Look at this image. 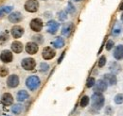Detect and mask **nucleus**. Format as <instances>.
Wrapping results in <instances>:
<instances>
[{"label": "nucleus", "mask_w": 123, "mask_h": 116, "mask_svg": "<svg viewBox=\"0 0 123 116\" xmlns=\"http://www.w3.org/2000/svg\"><path fill=\"white\" fill-rule=\"evenodd\" d=\"M104 96L100 92H95L91 96V103L92 108L96 110H99L104 106Z\"/></svg>", "instance_id": "nucleus-1"}, {"label": "nucleus", "mask_w": 123, "mask_h": 116, "mask_svg": "<svg viewBox=\"0 0 123 116\" xmlns=\"http://www.w3.org/2000/svg\"><path fill=\"white\" fill-rule=\"evenodd\" d=\"M41 85V80L37 75H31L27 78L26 86L30 89V91H36Z\"/></svg>", "instance_id": "nucleus-2"}, {"label": "nucleus", "mask_w": 123, "mask_h": 116, "mask_svg": "<svg viewBox=\"0 0 123 116\" xmlns=\"http://www.w3.org/2000/svg\"><path fill=\"white\" fill-rule=\"evenodd\" d=\"M24 7L25 10L29 12H36L39 9V2L37 0H28Z\"/></svg>", "instance_id": "nucleus-3"}, {"label": "nucleus", "mask_w": 123, "mask_h": 116, "mask_svg": "<svg viewBox=\"0 0 123 116\" xmlns=\"http://www.w3.org/2000/svg\"><path fill=\"white\" fill-rule=\"evenodd\" d=\"M21 65H22V67H23L25 70H27V71H31V70H33V69L35 68V66H36V62H35L34 58H25L23 60H22Z\"/></svg>", "instance_id": "nucleus-4"}, {"label": "nucleus", "mask_w": 123, "mask_h": 116, "mask_svg": "<svg viewBox=\"0 0 123 116\" xmlns=\"http://www.w3.org/2000/svg\"><path fill=\"white\" fill-rule=\"evenodd\" d=\"M30 27L31 29L35 31V32H40L42 29H43V21L40 19V18H35V19H32L30 24Z\"/></svg>", "instance_id": "nucleus-5"}, {"label": "nucleus", "mask_w": 123, "mask_h": 116, "mask_svg": "<svg viewBox=\"0 0 123 116\" xmlns=\"http://www.w3.org/2000/svg\"><path fill=\"white\" fill-rule=\"evenodd\" d=\"M42 56L45 59H52L56 56V52L53 48L49 47V46H46L43 49V52H42Z\"/></svg>", "instance_id": "nucleus-6"}, {"label": "nucleus", "mask_w": 123, "mask_h": 116, "mask_svg": "<svg viewBox=\"0 0 123 116\" xmlns=\"http://www.w3.org/2000/svg\"><path fill=\"white\" fill-rule=\"evenodd\" d=\"M60 27V24L54 20H50L47 22V32L50 34H56Z\"/></svg>", "instance_id": "nucleus-7"}, {"label": "nucleus", "mask_w": 123, "mask_h": 116, "mask_svg": "<svg viewBox=\"0 0 123 116\" xmlns=\"http://www.w3.org/2000/svg\"><path fill=\"white\" fill-rule=\"evenodd\" d=\"M107 88H108V84L106 83V81L104 79H98L95 83V91L96 92L103 93V92H105L107 90Z\"/></svg>", "instance_id": "nucleus-8"}, {"label": "nucleus", "mask_w": 123, "mask_h": 116, "mask_svg": "<svg viewBox=\"0 0 123 116\" xmlns=\"http://www.w3.org/2000/svg\"><path fill=\"white\" fill-rule=\"evenodd\" d=\"M20 83V80H19V77L18 75H12L8 77V80H7V85L10 88H16Z\"/></svg>", "instance_id": "nucleus-9"}, {"label": "nucleus", "mask_w": 123, "mask_h": 116, "mask_svg": "<svg viewBox=\"0 0 123 116\" xmlns=\"http://www.w3.org/2000/svg\"><path fill=\"white\" fill-rule=\"evenodd\" d=\"M12 58H13L12 53V51H10V50H4V51H2V53L0 54V59H1L3 62H5V63L11 62V61L12 60Z\"/></svg>", "instance_id": "nucleus-10"}, {"label": "nucleus", "mask_w": 123, "mask_h": 116, "mask_svg": "<svg viewBox=\"0 0 123 116\" xmlns=\"http://www.w3.org/2000/svg\"><path fill=\"white\" fill-rule=\"evenodd\" d=\"M11 33H12V36L14 39L21 38L23 36V34H24V29L22 27H20V26H14L11 29Z\"/></svg>", "instance_id": "nucleus-11"}, {"label": "nucleus", "mask_w": 123, "mask_h": 116, "mask_svg": "<svg viewBox=\"0 0 123 116\" xmlns=\"http://www.w3.org/2000/svg\"><path fill=\"white\" fill-rule=\"evenodd\" d=\"M38 50H39V46L35 42H30L26 45V51H27V53H29L31 55L36 54L38 52Z\"/></svg>", "instance_id": "nucleus-12"}, {"label": "nucleus", "mask_w": 123, "mask_h": 116, "mask_svg": "<svg viewBox=\"0 0 123 116\" xmlns=\"http://www.w3.org/2000/svg\"><path fill=\"white\" fill-rule=\"evenodd\" d=\"M103 79L106 81V83H107L108 85H110V86H114V85H116L117 82V79L116 75H115V74H112V73H110V74H105V75H103Z\"/></svg>", "instance_id": "nucleus-13"}, {"label": "nucleus", "mask_w": 123, "mask_h": 116, "mask_svg": "<svg viewBox=\"0 0 123 116\" xmlns=\"http://www.w3.org/2000/svg\"><path fill=\"white\" fill-rule=\"evenodd\" d=\"M73 29H74V25L72 23H66L63 27H62V34L65 37H69L70 34L72 33L73 31Z\"/></svg>", "instance_id": "nucleus-14"}, {"label": "nucleus", "mask_w": 123, "mask_h": 116, "mask_svg": "<svg viewBox=\"0 0 123 116\" xmlns=\"http://www.w3.org/2000/svg\"><path fill=\"white\" fill-rule=\"evenodd\" d=\"M114 58L117 60L123 59V44H118L115 47L114 50Z\"/></svg>", "instance_id": "nucleus-15"}, {"label": "nucleus", "mask_w": 123, "mask_h": 116, "mask_svg": "<svg viewBox=\"0 0 123 116\" xmlns=\"http://www.w3.org/2000/svg\"><path fill=\"white\" fill-rule=\"evenodd\" d=\"M1 101H2V104H3L4 106L8 107V106H11V105L13 103V97H12V95L11 93H4V94L2 95Z\"/></svg>", "instance_id": "nucleus-16"}, {"label": "nucleus", "mask_w": 123, "mask_h": 116, "mask_svg": "<svg viewBox=\"0 0 123 116\" xmlns=\"http://www.w3.org/2000/svg\"><path fill=\"white\" fill-rule=\"evenodd\" d=\"M9 20L12 23H19L23 20V15L21 14L19 12H12L11 14L9 15Z\"/></svg>", "instance_id": "nucleus-17"}, {"label": "nucleus", "mask_w": 123, "mask_h": 116, "mask_svg": "<svg viewBox=\"0 0 123 116\" xmlns=\"http://www.w3.org/2000/svg\"><path fill=\"white\" fill-rule=\"evenodd\" d=\"M109 70H110V72L112 73V74H117V73H119L121 71V66L117 62L114 61V62H111L110 63Z\"/></svg>", "instance_id": "nucleus-18"}, {"label": "nucleus", "mask_w": 123, "mask_h": 116, "mask_svg": "<svg viewBox=\"0 0 123 116\" xmlns=\"http://www.w3.org/2000/svg\"><path fill=\"white\" fill-rule=\"evenodd\" d=\"M29 97H30V94H29V93H28L27 91H25V90H21V91H19V92L17 93V100L19 102L25 101V100L28 99Z\"/></svg>", "instance_id": "nucleus-19"}, {"label": "nucleus", "mask_w": 123, "mask_h": 116, "mask_svg": "<svg viewBox=\"0 0 123 116\" xmlns=\"http://www.w3.org/2000/svg\"><path fill=\"white\" fill-rule=\"evenodd\" d=\"M11 46H12V50L14 53H16V54L21 53L22 50H23V44H21L20 42H17V41L13 42Z\"/></svg>", "instance_id": "nucleus-20"}, {"label": "nucleus", "mask_w": 123, "mask_h": 116, "mask_svg": "<svg viewBox=\"0 0 123 116\" xmlns=\"http://www.w3.org/2000/svg\"><path fill=\"white\" fill-rule=\"evenodd\" d=\"M121 32H122V27H121V25L118 22H117L115 24L113 29H112V35L113 36H118Z\"/></svg>", "instance_id": "nucleus-21"}, {"label": "nucleus", "mask_w": 123, "mask_h": 116, "mask_svg": "<svg viewBox=\"0 0 123 116\" xmlns=\"http://www.w3.org/2000/svg\"><path fill=\"white\" fill-rule=\"evenodd\" d=\"M52 45L55 48H62L64 46V40L62 37H57L54 42H52Z\"/></svg>", "instance_id": "nucleus-22"}, {"label": "nucleus", "mask_w": 123, "mask_h": 116, "mask_svg": "<svg viewBox=\"0 0 123 116\" xmlns=\"http://www.w3.org/2000/svg\"><path fill=\"white\" fill-rule=\"evenodd\" d=\"M12 6H5V7H1L0 8V17H3L4 15L9 14L10 12H12Z\"/></svg>", "instance_id": "nucleus-23"}, {"label": "nucleus", "mask_w": 123, "mask_h": 116, "mask_svg": "<svg viewBox=\"0 0 123 116\" xmlns=\"http://www.w3.org/2000/svg\"><path fill=\"white\" fill-rule=\"evenodd\" d=\"M23 110V106L20 105V104H15L12 107V111L14 113V114H20Z\"/></svg>", "instance_id": "nucleus-24"}, {"label": "nucleus", "mask_w": 123, "mask_h": 116, "mask_svg": "<svg viewBox=\"0 0 123 116\" xmlns=\"http://www.w3.org/2000/svg\"><path fill=\"white\" fill-rule=\"evenodd\" d=\"M89 101H90V98L87 96V95H83L80 101V105L81 108H85L86 106H88L89 104Z\"/></svg>", "instance_id": "nucleus-25"}, {"label": "nucleus", "mask_w": 123, "mask_h": 116, "mask_svg": "<svg viewBox=\"0 0 123 116\" xmlns=\"http://www.w3.org/2000/svg\"><path fill=\"white\" fill-rule=\"evenodd\" d=\"M66 12H67V13H70V14H73V13L76 12V8L74 7V5H73L71 2H68V3H67Z\"/></svg>", "instance_id": "nucleus-26"}, {"label": "nucleus", "mask_w": 123, "mask_h": 116, "mask_svg": "<svg viewBox=\"0 0 123 116\" xmlns=\"http://www.w3.org/2000/svg\"><path fill=\"white\" fill-rule=\"evenodd\" d=\"M9 39V36H8V33L7 32H1L0 33V44H5Z\"/></svg>", "instance_id": "nucleus-27"}, {"label": "nucleus", "mask_w": 123, "mask_h": 116, "mask_svg": "<svg viewBox=\"0 0 123 116\" xmlns=\"http://www.w3.org/2000/svg\"><path fill=\"white\" fill-rule=\"evenodd\" d=\"M114 100H115V103H116L117 105H120V104H122L123 103V93H117V94L115 96Z\"/></svg>", "instance_id": "nucleus-28"}, {"label": "nucleus", "mask_w": 123, "mask_h": 116, "mask_svg": "<svg viewBox=\"0 0 123 116\" xmlns=\"http://www.w3.org/2000/svg\"><path fill=\"white\" fill-rule=\"evenodd\" d=\"M8 74H9V69L7 67H5V66L0 67V76L1 77H4V76L8 75Z\"/></svg>", "instance_id": "nucleus-29"}, {"label": "nucleus", "mask_w": 123, "mask_h": 116, "mask_svg": "<svg viewBox=\"0 0 123 116\" xmlns=\"http://www.w3.org/2000/svg\"><path fill=\"white\" fill-rule=\"evenodd\" d=\"M95 83H96V79L95 77H89L87 79V82H86V87L87 88H92L95 86Z\"/></svg>", "instance_id": "nucleus-30"}, {"label": "nucleus", "mask_w": 123, "mask_h": 116, "mask_svg": "<svg viewBox=\"0 0 123 116\" xmlns=\"http://www.w3.org/2000/svg\"><path fill=\"white\" fill-rule=\"evenodd\" d=\"M58 17H59V20L60 21H64V20L67 19V12H64V11H61L58 13Z\"/></svg>", "instance_id": "nucleus-31"}, {"label": "nucleus", "mask_w": 123, "mask_h": 116, "mask_svg": "<svg viewBox=\"0 0 123 116\" xmlns=\"http://www.w3.org/2000/svg\"><path fill=\"white\" fill-rule=\"evenodd\" d=\"M48 69H49V65L46 63V62H42L41 64H40V71L43 73L46 72V71H48Z\"/></svg>", "instance_id": "nucleus-32"}, {"label": "nucleus", "mask_w": 123, "mask_h": 116, "mask_svg": "<svg viewBox=\"0 0 123 116\" xmlns=\"http://www.w3.org/2000/svg\"><path fill=\"white\" fill-rule=\"evenodd\" d=\"M105 64H106V57L105 56H101L98 59V67H103Z\"/></svg>", "instance_id": "nucleus-33"}, {"label": "nucleus", "mask_w": 123, "mask_h": 116, "mask_svg": "<svg viewBox=\"0 0 123 116\" xmlns=\"http://www.w3.org/2000/svg\"><path fill=\"white\" fill-rule=\"evenodd\" d=\"M33 41L34 42H36V44H43V42H44V39H43V37L41 36V35H37V36H34L33 37Z\"/></svg>", "instance_id": "nucleus-34"}, {"label": "nucleus", "mask_w": 123, "mask_h": 116, "mask_svg": "<svg viewBox=\"0 0 123 116\" xmlns=\"http://www.w3.org/2000/svg\"><path fill=\"white\" fill-rule=\"evenodd\" d=\"M114 44H115V43H114L113 40H108L107 44H106V50H108V51L111 50L114 47Z\"/></svg>", "instance_id": "nucleus-35"}, {"label": "nucleus", "mask_w": 123, "mask_h": 116, "mask_svg": "<svg viewBox=\"0 0 123 116\" xmlns=\"http://www.w3.org/2000/svg\"><path fill=\"white\" fill-rule=\"evenodd\" d=\"M113 112H114V110H113L112 107H110V106L106 107V109H105V114L111 115V114H113Z\"/></svg>", "instance_id": "nucleus-36"}, {"label": "nucleus", "mask_w": 123, "mask_h": 116, "mask_svg": "<svg viewBox=\"0 0 123 116\" xmlns=\"http://www.w3.org/2000/svg\"><path fill=\"white\" fill-rule=\"evenodd\" d=\"M64 55H65V52H62V56L59 58V59H58V63L60 64L62 62V58H63V57H64Z\"/></svg>", "instance_id": "nucleus-37"}, {"label": "nucleus", "mask_w": 123, "mask_h": 116, "mask_svg": "<svg viewBox=\"0 0 123 116\" xmlns=\"http://www.w3.org/2000/svg\"><path fill=\"white\" fill-rule=\"evenodd\" d=\"M118 10H119V11H123V2H122V3H120V5H119V8H118Z\"/></svg>", "instance_id": "nucleus-38"}, {"label": "nucleus", "mask_w": 123, "mask_h": 116, "mask_svg": "<svg viewBox=\"0 0 123 116\" xmlns=\"http://www.w3.org/2000/svg\"><path fill=\"white\" fill-rule=\"evenodd\" d=\"M121 22L123 23V13H122V15H121Z\"/></svg>", "instance_id": "nucleus-39"}, {"label": "nucleus", "mask_w": 123, "mask_h": 116, "mask_svg": "<svg viewBox=\"0 0 123 116\" xmlns=\"http://www.w3.org/2000/svg\"><path fill=\"white\" fill-rule=\"evenodd\" d=\"M74 1H76V2H80V1H82V0H74Z\"/></svg>", "instance_id": "nucleus-40"}, {"label": "nucleus", "mask_w": 123, "mask_h": 116, "mask_svg": "<svg viewBox=\"0 0 123 116\" xmlns=\"http://www.w3.org/2000/svg\"><path fill=\"white\" fill-rule=\"evenodd\" d=\"M43 1H46V0H43Z\"/></svg>", "instance_id": "nucleus-41"}]
</instances>
